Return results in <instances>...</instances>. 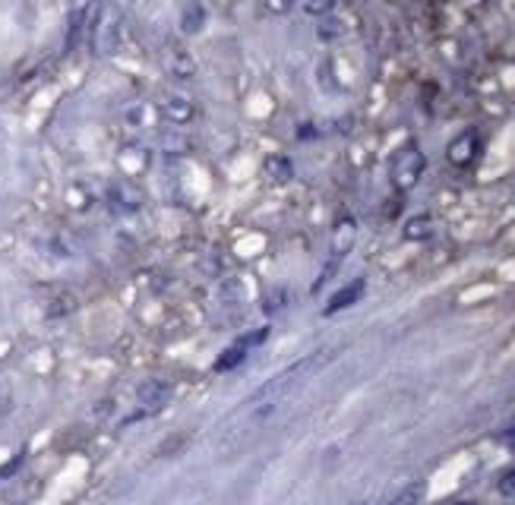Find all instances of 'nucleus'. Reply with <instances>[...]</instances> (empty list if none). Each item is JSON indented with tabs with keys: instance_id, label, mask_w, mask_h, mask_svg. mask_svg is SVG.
<instances>
[{
	"instance_id": "obj_3",
	"label": "nucleus",
	"mask_w": 515,
	"mask_h": 505,
	"mask_svg": "<svg viewBox=\"0 0 515 505\" xmlns=\"http://www.w3.org/2000/svg\"><path fill=\"white\" fill-rule=\"evenodd\" d=\"M474 152H478V136H474V133H462V136L449 146V161H452V165L465 168V165H471Z\"/></svg>"
},
{
	"instance_id": "obj_1",
	"label": "nucleus",
	"mask_w": 515,
	"mask_h": 505,
	"mask_svg": "<svg viewBox=\"0 0 515 505\" xmlns=\"http://www.w3.org/2000/svg\"><path fill=\"white\" fill-rule=\"evenodd\" d=\"M424 168H427L424 152L418 146H405L399 155H395V161H392V184L399 187V190H411L421 180Z\"/></svg>"
},
{
	"instance_id": "obj_12",
	"label": "nucleus",
	"mask_w": 515,
	"mask_h": 505,
	"mask_svg": "<svg viewBox=\"0 0 515 505\" xmlns=\"http://www.w3.org/2000/svg\"><path fill=\"white\" fill-rule=\"evenodd\" d=\"M263 7L269 13H288L294 7V0H263Z\"/></svg>"
},
{
	"instance_id": "obj_5",
	"label": "nucleus",
	"mask_w": 515,
	"mask_h": 505,
	"mask_svg": "<svg viewBox=\"0 0 515 505\" xmlns=\"http://www.w3.org/2000/svg\"><path fill=\"white\" fill-rule=\"evenodd\" d=\"M165 114L174 120V124H187V120L193 117V105L187 98H171L168 105H165Z\"/></svg>"
},
{
	"instance_id": "obj_13",
	"label": "nucleus",
	"mask_w": 515,
	"mask_h": 505,
	"mask_svg": "<svg viewBox=\"0 0 515 505\" xmlns=\"http://www.w3.org/2000/svg\"><path fill=\"white\" fill-rule=\"evenodd\" d=\"M307 10L310 13H326V10H332V0H313V4H307Z\"/></svg>"
},
{
	"instance_id": "obj_11",
	"label": "nucleus",
	"mask_w": 515,
	"mask_h": 505,
	"mask_svg": "<svg viewBox=\"0 0 515 505\" xmlns=\"http://www.w3.org/2000/svg\"><path fill=\"white\" fill-rule=\"evenodd\" d=\"M500 493L509 496V499H515V468L503 474V480H500Z\"/></svg>"
},
{
	"instance_id": "obj_7",
	"label": "nucleus",
	"mask_w": 515,
	"mask_h": 505,
	"mask_svg": "<svg viewBox=\"0 0 515 505\" xmlns=\"http://www.w3.org/2000/svg\"><path fill=\"white\" fill-rule=\"evenodd\" d=\"M203 7L196 4V7H187V13H184V32H200L203 29Z\"/></svg>"
},
{
	"instance_id": "obj_14",
	"label": "nucleus",
	"mask_w": 515,
	"mask_h": 505,
	"mask_svg": "<svg viewBox=\"0 0 515 505\" xmlns=\"http://www.w3.org/2000/svg\"><path fill=\"white\" fill-rule=\"evenodd\" d=\"M506 446H509V449H515V423L506 430Z\"/></svg>"
},
{
	"instance_id": "obj_15",
	"label": "nucleus",
	"mask_w": 515,
	"mask_h": 505,
	"mask_svg": "<svg viewBox=\"0 0 515 505\" xmlns=\"http://www.w3.org/2000/svg\"><path fill=\"white\" fill-rule=\"evenodd\" d=\"M455 505H468V502H455Z\"/></svg>"
},
{
	"instance_id": "obj_10",
	"label": "nucleus",
	"mask_w": 515,
	"mask_h": 505,
	"mask_svg": "<svg viewBox=\"0 0 515 505\" xmlns=\"http://www.w3.org/2000/svg\"><path fill=\"white\" fill-rule=\"evenodd\" d=\"M421 493H424L421 487H411V490H405V493H402L399 499H392L389 505H414V502L421 499Z\"/></svg>"
},
{
	"instance_id": "obj_6",
	"label": "nucleus",
	"mask_w": 515,
	"mask_h": 505,
	"mask_svg": "<svg viewBox=\"0 0 515 505\" xmlns=\"http://www.w3.org/2000/svg\"><path fill=\"white\" fill-rule=\"evenodd\" d=\"M266 174L272 177V180H279V184H285V180L291 177V165L285 158H269L266 161Z\"/></svg>"
},
{
	"instance_id": "obj_9",
	"label": "nucleus",
	"mask_w": 515,
	"mask_h": 505,
	"mask_svg": "<svg viewBox=\"0 0 515 505\" xmlns=\"http://www.w3.org/2000/svg\"><path fill=\"white\" fill-rule=\"evenodd\" d=\"M405 237H411V240H418V237H430V218H411V221H408V231H405Z\"/></svg>"
},
{
	"instance_id": "obj_2",
	"label": "nucleus",
	"mask_w": 515,
	"mask_h": 505,
	"mask_svg": "<svg viewBox=\"0 0 515 505\" xmlns=\"http://www.w3.org/2000/svg\"><path fill=\"white\" fill-rule=\"evenodd\" d=\"M266 332L269 329H260V332H256V335H247V338H241V341H237V345H231L219 360H215V370H219V373H228V370H234L237 367V363H241V360H247V354H250V348L253 345H260V341L266 338Z\"/></svg>"
},
{
	"instance_id": "obj_4",
	"label": "nucleus",
	"mask_w": 515,
	"mask_h": 505,
	"mask_svg": "<svg viewBox=\"0 0 515 505\" xmlns=\"http://www.w3.org/2000/svg\"><path fill=\"white\" fill-rule=\"evenodd\" d=\"M364 294V281H351V285L345 288V291H339L332 300H329V307H326V316H332V313H339V310H345V307H351L354 300H358Z\"/></svg>"
},
{
	"instance_id": "obj_8",
	"label": "nucleus",
	"mask_w": 515,
	"mask_h": 505,
	"mask_svg": "<svg viewBox=\"0 0 515 505\" xmlns=\"http://www.w3.org/2000/svg\"><path fill=\"white\" fill-rule=\"evenodd\" d=\"M351 240H354V221H342L339 234H335V253L342 256V250H348Z\"/></svg>"
}]
</instances>
